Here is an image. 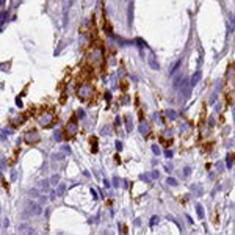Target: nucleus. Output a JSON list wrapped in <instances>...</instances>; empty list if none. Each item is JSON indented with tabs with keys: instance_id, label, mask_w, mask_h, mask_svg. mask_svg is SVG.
I'll return each instance as SVG.
<instances>
[{
	"instance_id": "1",
	"label": "nucleus",
	"mask_w": 235,
	"mask_h": 235,
	"mask_svg": "<svg viewBox=\"0 0 235 235\" xmlns=\"http://www.w3.org/2000/svg\"><path fill=\"white\" fill-rule=\"evenodd\" d=\"M94 93H96V89H94V86L91 83H86V85L80 86L77 94H79V99L82 100V102H86V100L89 99V97L94 96Z\"/></svg>"
},
{
	"instance_id": "2",
	"label": "nucleus",
	"mask_w": 235,
	"mask_h": 235,
	"mask_svg": "<svg viewBox=\"0 0 235 235\" xmlns=\"http://www.w3.org/2000/svg\"><path fill=\"white\" fill-rule=\"evenodd\" d=\"M77 116H75V113H74L72 116H70V119H69V122H68V126H66V129H64V138L68 140V138H72L74 135H75L77 132H79V127H77Z\"/></svg>"
},
{
	"instance_id": "3",
	"label": "nucleus",
	"mask_w": 235,
	"mask_h": 235,
	"mask_svg": "<svg viewBox=\"0 0 235 235\" xmlns=\"http://www.w3.org/2000/svg\"><path fill=\"white\" fill-rule=\"evenodd\" d=\"M23 141H25L27 144H30V146H35V144H38L39 141H41V136H39V133L36 132L35 129H32V130H27L25 132Z\"/></svg>"
},
{
	"instance_id": "4",
	"label": "nucleus",
	"mask_w": 235,
	"mask_h": 235,
	"mask_svg": "<svg viewBox=\"0 0 235 235\" xmlns=\"http://www.w3.org/2000/svg\"><path fill=\"white\" fill-rule=\"evenodd\" d=\"M27 210H28V213H32V215H39L42 211L41 205L36 204V202H33V201H30V202L27 204Z\"/></svg>"
},
{
	"instance_id": "5",
	"label": "nucleus",
	"mask_w": 235,
	"mask_h": 235,
	"mask_svg": "<svg viewBox=\"0 0 235 235\" xmlns=\"http://www.w3.org/2000/svg\"><path fill=\"white\" fill-rule=\"evenodd\" d=\"M19 230L23 232V235H36V230L33 229V227L27 226V224H22V226H19Z\"/></svg>"
},
{
	"instance_id": "6",
	"label": "nucleus",
	"mask_w": 235,
	"mask_h": 235,
	"mask_svg": "<svg viewBox=\"0 0 235 235\" xmlns=\"http://www.w3.org/2000/svg\"><path fill=\"white\" fill-rule=\"evenodd\" d=\"M89 144H91V152L96 154L99 150V146H97V136H89Z\"/></svg>"
},
{
	"instance_id": "7",
	"label": "nucleus",
	"mask_w": 235,
	"mask_h": 235,
	"mask_svg": "<svg viewBox=\"0 0 235 235\" xmlns=\"http://www.w3.org/2000/svg\"><path fill=\"white\" fill-rule=\"evenodd\" d=\"M147 61H149V66H150V68H152V69H158V63H157L155 61V58H154V55H149V56H147Z\"/></svg>"
},
{
	"instance_id": "8",
	"label": "nucleus",
	"mask_w": 235,
	"mask_h": 235,
	"mask_svg": "<svg viewBox=\"0 0 235 235\" xmlns=\"http://www.w3.org/2000/svg\"><path fill=\"white\" fill-rule=\"evenodd\" d=\"M149 130H150V126H149L147 122H141V124H140V132L143 133V135L149 133Z\"/></svg>"
},
{
	"instance_id": "9",
	"label": "nucleus",
	"mask_w": 235,
	"mask_h": 235,
	"mask_svg": "<svg viewBox=\"0 0 235 235\" xmlns=\"http://www.w3.org/2000/svg\"><path fill=\"white\" fill-rule=\"evenodd\" d=\"M199 80H201V72H196L193 77H191V82H190V85L191 86H194L196 83H199Z\"/></svg>"
},
{
	"instance_id": "10",
	"label": "nucleus",
	"mask_w": 235,
	"mask_h": 235,
	"mask_svg": "<svg viewBox=\"0 0 235 235\" xmlns=\"http://www.w3.org/2000/svg\"><path fill=\"white\" fill-rule=\"evenodd\" d=\"M64 190H66V185L64 183H60L58 190H56V194H58V196H64Z\"/></svg>"
},
{
	"instance_id": "11",
	"label": "nucleus",
	"mask_w": 235,
	"mask_h": 235,
	"mask_svg": "<svg viewBox=\"0 0 235 235\" xmlns=\"http://www.w3.org/2000/svg\"><path fill=\"white\" fill-rule=\"evenodd\" d=\"M234 160H235V154H230V155H227V168L232 166Z\"/></svg>"
},
{
	"instance_id": "12",
	"label": "nucleus",
	"mask_w": 235,
	"mask_h": 235,
	"mask_svg": "<svg viewBox=\"0 0 235 235\" xmlns=\"http://www.w3.org/2000/svg\"><path fill=\"white\" fill-rule=\"evenodd\" d=\"M166 182H168V185H171V187H176L177 185V180L174 179V177H168Z\"/></svg>"
},
{
	"instance_id": "13",
	"label": "nucleus",
	"mask_w": 235,
	"mask_h": 235,
	"mask_svg": "<svg viewBox=\"0 0 235 235\" xmlns=\"http://www.w3.org/2000/svg\"><path fill=\"white\" fill-rule=\"evenodd\" d=\"M196 210H197V215H199V218L202 220V218H204V210H202V205H196Z\"/></svg>"
},
{
	"instance_id": "14",
	"label": "nucleus",
	"mask_w": 235,
	"mask_h": 235,
	"mask_svg": "<svg viewBox=\"0 0 235 235\" xmlns=\"http://www.w3.org/2000/svg\"><path fill=\"white\" fill-rule=\"evenodd\" d=\"M127 86H129V83H127V80H121V89L122 91H126Z\"/></svg>"
},
{
	"instance_id": "15",
	"label": "nucleus",
	"mask_w": 235,
	"mask_h": 235,
	"mask_svg": "<svg viewBox=\"0 0 235 235\" xmlns=\"http://www.w3.org/2000/svg\"><path fill=\"white\" fill-rule=\"evenodd\" d=\"M58 180H60V177H58V176H52V179H50V183L56 185V183H58Z\"/></svg>"
},
{
	"instance_id": "16",
	"label": "nucleus",
	"mask_w": 235,
	"mask_h": 235,
	"mask_svg": "<svg viewBox=\"0 0 235 235\" xmlns=\"http://www.w3.org/2000/svg\"><path fill=\"white\" fill-rule=\"evenodd\" d=\"M168 116L171 117V119H176L177 117V115H176V111H173V110H169V111H168Z\"/></svg>"
},
{
	"instance_id": "17",
	"label": "nucleus",
	"mask_w": 235,
	"mask_h": 235,
	"mask_svg": "<svg viewBox=\"0 0 235 235\" xmlns=\"http://www.w3.org/2000/svg\"><path fill=\"white\" fill-rule=\"evenodd\" d=\"M152 150H154V154H157V155L160 154V147L158 146H152Z\"/></svg>"
},
{
	"instance_id": "18",
	"label": "nucleus",
	"mask_w": 235,
	"mask_h": 235,
	"mask_svg": "<svg viewBox=\"0 0 235 235\" xmlns=\"http://www.w3.org/2000/svg\"><path fill=\"white\" fill-rule=\"evenodd\" d=\"M211 144H213V143H205V146H204V150H210V149H211Z\"/></svg>"
},
{
	"instance_id": "19",
	"label": "nucleus",
	"mask_w": 235,
	"mask_h": 235,
	"mask_svg": "<svg viewBox=\"0 0 235 235\" xmlns=\"http://www.w3.org/2000/svg\"><path fill=\"white\" fill-rule=\"evenodd\" d=\"M53 158H58V160H63V158H64V157H63V154H55V155H53Z\"/></svg>"
},
{
	"instance_id": "20",
	"label": "nucleus",
	"mask_w": 235,
	"mask_h": 235,
	"mask_svg": "<svg viewBox=\"0 0 235 235\" xmlns=\"http://www.w3.org/2000/svg\"><path fill=\"white\" fill-rule=\"evenodd\" d=\"M116 149H117V150L122 149V143H121V141H116Z\"/></svg>"
},
{
	"instance_id": "21",
	"label": "nucleus",
	"mask_w": 235,
	"mask_h": 235,
	"mask_svg": "<svg viewBox=\"0 0 235 235\" xmlns=\"http://www.w3.org/2000/svg\"><path fill=\"white\" fill-rule=\"evenodd\" d=\"M2 182H3V188H6V190H8V182H6V179H5V177H3V179H2Z\"/></svg>"
},
{
	"instance_id": "22",
	"label": "nucleus",
	"mask_w": 235,
	"mask_h": 235,
	"mask_svg": "<svg viewBox=\"0 0 235 235\" xmlns=\"http://www.w3.org/2000/svg\"><path fill=\"white\" fill-rule=\"evenodd\" d=\"M41 187L44 188V190H47V188H49V183H47V180H44V182L41 183Z\"/></svg>"
},
{
	"instance_id": "23",
	"label": "nucleus",
	"mask_w": 235,
	"mask_h": 235,
	"mask_svg": "<svg viewBox=\"0 0 235 235\" xmlns=\"http://www.w3.org/2000/svg\"><path fill=\"white\" fill-rule=\"evenodd\" d=\"M138 117H140V121H141V122H143V110H140V111H138Z\"/></svg>"
},
{
	"instance_id": "24",
	"label": "nucleus",
	"mask_w": 235,
	"mask_h": 235,
	"mask_svg": "<svg viewBox=\"0 0 235 235\" xmlns=\"http://www.w3.org/2000/svg\"><path fill=\"white\" fill-rule=\"evenodd\" d=\"M115 162H116V163H121V157H119V154H116V155H115Z\"/></svg>"
},
{
	"instance_id": "25",
	"label": "nucleus",
	"mask_w": 235,
	"mask_h": 235,
	"mask_svg": "<svg viewBox=\"0 0 235 235\" xmlns=\"http://www.w3.org/2000/svg\"><path fill=\"white\" fill-rule=\"evenodd\" d=\"M164 155H166L168 158H171V157H173V152H171V150H166V152H164Z\"/></svg>"
},
{
	"instance_id": "26",
	"label": "nucleus",
	"mask_w": 235,
	"mask_h": 235,
	"mask_svg": "<svg viewBox=\"0 0 235 235\" xmlns=\"http://www.w3.org/2000/svg\"><path fill=\"white\" fill-rule=\"evenodd\" d=\"M55 140L61 141V133H55Z\"/></svg>"
},
{
	"instance_id": "27",
	"label": "nucleus",
	"mask_w": 235,
	"mask_h": 235,
	"mask_svg": "<svg viewBox=\"0 0 235 235\" xmlns=\"http://www.w3.org/2000/svg\"><path fill=\"white\" fill-rule=\"evenodd\" d=\"M155 221H158V218L154 216V218H152V221H150V224H155Z\"/></svg>"
},
{
	"instance_id": "28",
	"label": "nucleus",
	"mask_w": 235,
	"mask_h": 235,
	"mask_svg": "<svg viewBox=\"0 0 235 235\" xmlns=\"http://www.w3.org/2000/svg\"><path fill=\"white\" fill-rule=\"evenodd\" d=\"M105 99H107V100H110V99H111V96H110V93H105Z\"/></svg>"
},
{
	"instance_id": "29",
	"label": "nucleus",
	"mask_w": 235,
	"mask_h": 235,
	"mask_svg": "<svg viewBox=\"0 0 235 235\" xmlns=\"http://www.w3.org/2000/svg\"><path fill=\"white\" fill-rule=\"evenodd\" d=\"M185 176H190V168H185Z\"/></svg>"
},
{
	"instance_id": "30",
	"label": "nucleus",
	"mask_w": 235,
	"mask_h": 235,
	"mask_svg": "<svg viewBox=\"0 0 235 235\" xmlns=\"http://www.w3.org/2000/svg\"><path fill=\"white\" fill-rule=\"evenodd\" d=\"M91 193H93V196H94V199H97V193L94 190H91Z\"/></svg>"
}]
</instances>
